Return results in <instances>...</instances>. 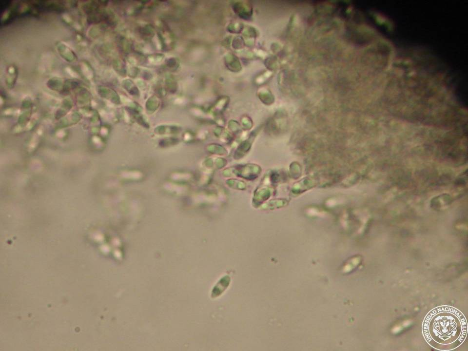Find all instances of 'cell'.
Listing matches in <instances>:
<instances>
[{"instance_id": "1", "label": "cell", "mask_w": 468, "mask_h": 351, "mask_svg": "<svg viewBox=\"0 0 468 351\" xmlns=\"http://www.w3.org/2000/svg\"><path fill=\"white\" fill-rule=\"evenodd\" d=\"M467 331L464 315L458 309L448 306L432 309L422 324L426 341L439 351H451L459 347L465 340Z\"/></svg>"}]
</instances>
